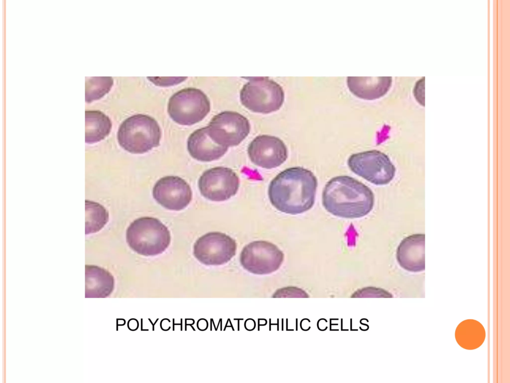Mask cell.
Here are the masks:
<instances>
[{"label": "cell", "mask_w": 510, "mask_h": 383, "mask_svg": "<svg viewBox=\"0 0 510 383\" xmlns=\"http://www.w3.org/2000/svg\"><path fill=\"white\" fill-rule=\"evenodd\" d=\"M317 179L310 170L301 167L285 169L270 182L268 195L278 210L292 215L310 209L314 204Z\"/></svg>", "instance_id": "1"}, {"label": "cell", "mask_w": 510, "mask_h": 383, "mask_svg": "<svg viewBox=\"0 0 510 383\" xmlns=\"http://www.w3.org/2000/svg\"><path fill=\"white\" fill-rule=\"evenodd\" d=\"M373 191L363 183L348 176L330 179L322 192V204L331 214L345 218H358L373 209Z\"/></svg>", "instance_id": "2"}, {"label": "cell", "mask_w": 510, "mask_h": 383, "mask_svg": "<svg viewBox=\"0 0 510 383\" xmlns=\"http://www.w3.org/2000/svg\"><path fill=\"white\" fill-rule=\"evenodd\" d=\"M129 247L141 255L155 256L163 253L170 243L168 228L159 219L142 217L132 222L126 232Z\"/></svg>", "instance_id": "3"}, {"label": "cell", "mask_w": 510, "mask_h": 383, "mask_svg": "<svg viewBox=\"0 0 510 383\" xmlns=\"http://www.w3.org/2000/svg\"><path fill=\"white\" fill-rule=\"evenodd\" d=\"M160 128L152 117L143 114L132 115L125 120L118 132V141L125 150L143 154L159 146Z\"/></svg>", "instance_id": "4"}, {"label": "cell", "mask_w": 510, "mask_h": 383, "mask_svg": "<svg viewBox=\"0 0 510 383\" xmlns=\"http://www.w3.org/2000/svg\"><path fill=\"white\" fill-rule=\"evenodd\" d=\"M240 92V100L250 111L268 114L278 110L284 100L282 87L266 77H248Z\"/></svg>", "instance_id": "5"}, {"label": "cell", "mask_w": 510, "mask_h": 383, "mask_svg": "<svg viewBox=\"0 0 510 383\" xmlns=\"http://www.w3.org/2000/svg\"><path fill=\"white\" fill-rule=\"evenodd\" d=\"M210 102L201 90L188 88L178 91L169 99L167 111L170 118L182 125L202 121L209 113Z\"/></svg>", "instance_id": "6"}, {"label": "cell", "mask_w": 510, "mask_h": 383, "mask_svg": "<svg viewBox=\"0 0 510 383\" xmlns=\"http://www.w3.org/2000/svg\"><path fill=\"white\" fill-rule=\"evenodd\" d=\"M347 164L354 173L376 185L389 184L395 175V167L389 157L376 150L353 154Z\"/></svg>", "instance_id": "7"}, {"label": "cell", "mask_w": 510, "mask_h": 383, "mask_svg": "<svg viewBox=\"0 0 510 383\" xmlns=\"http://www.w3.org/2000/svg\"><path fill=\"white\" fill-rule=\"evenodd\" d=\"M210 138L217 144L227 147L239 145L249 135L248 119L234 111H223L214 116L207 126Z\"/></svg>", "instance_id": "8"}, {"label": "cell", "mask_w": 510, "mask_h": 383, "mask_svg": "<svg viewBox=\"0 0 510 383\" xmlns=\"http://www.w3.org/2000/svg\"><path fill=\"white\" fill-rule=\"evenodd\" d=\"M283 252L275 244L266 241H255L242 249L240 260L242 266L255 274H267L277 270L284 260Z\"/></svg>", "instance_id": "9"}, {"label": "cell", "mask_w": 510, "mask_h": 383, "mask_svg": "<svg viewBox=\"0 0 510 383\" xmlns=\"http://www.w3.org/2000/svg\"><path fill=\"white\" fill-rule=\"evenodd\" d=\"M236 241L220 232L207 233L195 242L193 254L201 263L207 265H220L227 263L236 255Z\"/></svg>", "instance_id": "10"}, {"label": "cell", "mask_w": 510, "mask_h": 383, "mask_svg": "<svg viewBox=\"0 0 510 383\" xmlns=\"http://www.w3.org/2000/svg\"><path fill=\"white\" fill-rule=\"evenodd\" d=\"M240 179L231 169L216 167L205 171L198 181L201 194L207 199L223 201L234 196L239 190Z\"/></svg>", "instance_id": "11"}, {"label": "cell", "mask_w": 510, "mask_h": 383, "mask_svg": "<svg viewBox=\"0 0 510 383\" xmlns=\"http://www.w3.org/2000/svg\"><path fill=\"white\" fill-rule=\"evenodd\" d=\"M248 154L253 164L267 169L280 166L288 157L284 142L276 137L267 135L256 137L248 146Z\"/></svg>", "instance_id": "12"}, {"label": "cell", "mask_w": 510, "mask_h": 383, "mask_svg": "<svg viewBox=\"0 0 510 383\" xmlns=\"http://www.w3.org/2000/svg\"><path fill=\"white\" fill-rule=\"evenodd\" d=\"M153 197L166 209L178 211L185 208L191 202L192 192L189 184L177 176H166L154 185Z\"/></svg>", "instance_id": "13"}, {"label": "cell", "mask_w": 510, "mask_h": 383, "mask_svg": "<svg viewBox=\"0 0 510 383\" xmlns=\"http://www.w3.org/2000/svg\"><path fill=\"white\" fill-rule=\"evenodd\" d=\"M425 235L417 234L404 238L397 247L396 257L399 265L411 272L425 269Z\"/></svg>", "instance_id": "14"}, {"label": "cell", "mask_w": 510, "mask_h": 383, "mask_svg": "<svg viewBox=\"0 0 510 383\" xmlns=\"http://www.w3.org/2000/svg\"><path fill=\"white\" fill-rule=\"evenodd\" d=\"M190 156L201 162H211L223 157L228 148L214 142L208 134L207 126L194 131L187 140Z\"/></svg>", "instance_id": "15"}, {"label": "cell", "mask_w": 510, "mask_h": 383, "mask_svg": "<svg viewBox=\"0 0 510 383\" xmlns=\"http://www.w3.org/2000/svg\"><path fill=\"white\" fill-rule=\"evenodd\" d=\"M391 81L390 77H348L347 85L356 96L373 100L382 97L388 92Z\"/></svg>", "instance_id": "16"}, {"label": "cell", "mask_w": 510, "mask_h": 383, "mask_svg": "<svg viewBox=\"0 0 510 383\" xmlns=\"http://www.w3.org/2000/svg\"><path fill=\"white\" fill-rule=\"evenodd\" d=\"M86 292H96V296L109 295L114 287L112 274L105 269L95 265H86Z\"/></svg>", "instance_id": "17"}, {"label": "cell", "mask_w": 510, "mask_h": 383, "mask_svg": "<svg viewBox=\"0 0 510 383\" xmlns=\"http://www.w3.org/2000/svg\"><path fill=\"white\" fill-rule=\"evenodd\" d=\"M85 141L94 144L105 139L112 129L110 118L100 111H87L85 115Z\"/></svg>", "instance_id": "18"}, {"label": "cell", "mask_w": 510, "mask_h": 383, "mask_svg": "<svg viewBox=\"0 0 510 383\" xmlns=\"http://www.w3.org/2000/svg\"><path fill=\"white\" fill-rule=\"evenodd\" d=\"M85 233L90 234L101 230L109 221L108 211L101 204L85 201Z\"/></svg>", "instance_id": "19"}, {"label": "cell", "mask_w": 510, "mask_h": 383, "mask_svg": "<svg viewBox=\"0 0 510 383\" xmlns=\"http://www.w3.org/2000/svg\"><path fill=\"white\" fill-rule=\"evenodd\" d=\"M154 84L160 86H167L176 84L180 82L183 81L186 77H173L172 79L169 80H163L161 78V79H159L158 77H150L149 78Z\"/></svg>", "instance_id": "20"}, {"label": "cell", "mask_w": 510, "mask_h": 383, "mask_svg": "<svg viewBox=\"0 0 510 383\" xmlns=\"http://www.w3.org/2000/svg\"><path fill=\"white\" fill-rule=\"evenodd\" d=\"M424 77L418 81L416 83L414 89V95L418 102L422 105H424Z\"/></svg>", "instance_id": "21"}]
</instances>
